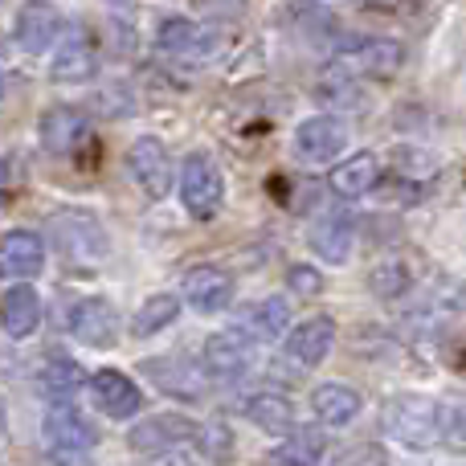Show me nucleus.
<instances>
[{"instance_id":"14","label":"nucleus","mask_w":466,"mask_h":466,"mask_svg":"<svg viewBox=\"0 0 466 466\" xmlns=\"http://www.w3.org/2000/svg\"><path fill=\"white\" fill-rule=\"evenodd\" d=\"M331 344H336V323H331L328 315H315V319L299 323L282 348H287V356L299 364V369H315V364L328 360Z\"/></svg>"},{"instance_id":"9","label":"nucleus","mask_w":466,"mask_h":466,"mask_svg":"<svg viewBox=\"0 0 466 466\" xmlns=\"http://www.w3.org/2000/svg\"><path fill=\"white\" fill-rule=\"evenodd\" d=\"M98 70V49L86 29H70L57 46L54 62H49V78L54 82H86Z\"/></svg>"},{"instance_id":"24","label":"nucleus","mask_w":466,"mask_h":466,"mask_svg":"<svg viewBox=\"0 0 466 466\" xmlns=\"http://www.w3.org/2000/svg\"><path fill=\"white\" fill-rule=\"evenodd\" d=\"M356 62H360V70L372 74V78H393L405 62V49L397 46L393 37H377V41H364V49L356 54Z\"/></svg>"},{"instance_id":"22","label":"nucleus","mask_w":466,"mask_h":466,"mask_svg":"<svg viewBox=\"0 0 466 466\" xmlns=\"http://www.w3.org/2000/svg\"><path fill=\"white\" fill-rule=\"evenodd\" d=\"M246 418L266 434H290L295 430V405L282 393H254L246 401Z\"/></svg>"},{"instance_id":"32","label":"nucleus","mask_w":466,"mask_h":466,"mask_svg":"<svg viewBox=\"0 0 466 466\" xmlns=\"http://www.w3.org/2000/svg\"><path fill=\"white\" fill-rule=\"evenodd\" d=\"M160 466H193V462H185V459H164Z\"/></svg>"},{"instance_id":"23","label":"nucleus","mask_w":466,"mask_h":466,"mask_svg":"<svg viewBox=\"0 0 466 466\" xmlns=\"http://www.w3.org/2000/svg\"><path fill=\"white\" fill-rule=\"evenodd\" d=\"M377 177H380V164H377V156L360 152V156H352V160H344L336 172H331V188H336L339 197H364V193H372V185H377Z\"/></svg>"},{"instance_id":"16","label":"nucleus","mask_w":466,"mask_h":466,"mask_svg":"<svg viewBox=\"0 0 466 466\" xmlns=\"http://www.w3.org/2000/svg\"><path fill=\"white\" fill-rule=\"evenodd\" d=\"M70 331L90 348H111L119 323H115V311L106 299H78L70 307Z\"/></svg>"},{"instance_id":"31","label":"nucleus","mask_w":466,"mask_h":466,"mask_svg":"<svg viewBox=\"0 0 466 466\" xmlns=\"http://www.w3.org/2000/svg\"><path fill=\"white\" fill-rule=\"evenodd\" d=\"M201 8H213V16H226V21H233V16L246 13V0H197Z\"/></svg>"},{"instance_id":"34","label":"nucleus","mask_w":466,"mask_h":466,"mask_svg":"<svg viewBox=\"0 0 466 466\" xmlns=\"http://www.w3.org/2000/svg\"><path fill=\"white\" fill-rule=\"evenodd\" d=\"M0 177H5V160H0Z\"/></svg>"},{"instance_id":"12","label":"nucleus","mask_w":466,"mask_h":466,"mask_svg":"<svg viewBox=\"0 0 466 466\" xmlns=\"http://www.w3.org/2000/svg\"><path fill=\"white\" fill-rule=\"evenodd\" d=\"M90 393H95L98 410H103L106 418H115V421L136 418L139 405H144V393L136 389V380L123 377V372H115V369L95 372V380H90Z\"/></svg>"},{"instance_id":"26","label":"nucleus","mask_w":466,"mask_h":466,"mask_svg":"<svg viewBox=\"0 0 466 466\" xmlns=\"http://www.w3.org/2000/svg\"><path fill=\"white\" fill-rule=\"evenodd\" d=\"M177 315H180V299H172V295H152V299H147V303L136 311V319H131V331H136L139 339H144V336H156V331L168 328Z\"/></svg>"},{"instance_id":"19","label":"nucleus","mask_w":466,"mask_h":466,"mask_svg":"<svg viewBox=\"0 0 466 466\" xmlns=\"http://www.w3.org/2000/svg\"><path fill=\"white\" fill-rule=\"evenodd\" d=\"M311 410H315V418H319L323 426L344 430V426H352V421L360 418V393L348 389V385H319L311 393Z\"/></svg>"},{"instance_id":"8","label":"nucleus","mask_w":466,"mask_h":466,"mask_svg":"<svg viewBox=\"0 0 466 466\" xmlns=\"http://www.w3.org/2000/svg\"><path fill=\"white\" fill-rule=\"evenodd\" d=\"M144 372L156 380V389H164L168 397H180V401L205 397V369H197L188 356H156V360L144 364Z\"/></svg>"},{"instance_id":"27","label":"nucleus","mask_w":466,"mask_h":466,"mask_svg":"<svg viewBox=\"0 0 466 466\" xmlns=\"http://www.w3.org/2000/svg\"><path fill=\"white\" fill-rule=\"evenodd\" d=\"M290 323V307L282 303L279 295L274 299H262V303L254 307V328H258V336H266V339H274L282 328Z\"/></svg>"},{"instance_id":"1","label":"nucleus","mask_w":466,"mask_h":466,"mask_svg":"<svg viewBox=\"0 0 466 466\" xmlns=\"http://www.w3.org/2000/svg\"><path fill=\"white\" fill-rule=\"evenodd\" d=\"M385 430L405 451H430L442 438V410H438V401H430L421 393L393 397L385 413Z\"/></svg>"},{"instance_id":"18","label":"nucleus","mask_w":466,"mask_h":466,"mask_svg":"<svg viewBox=\"0 0 466 466\" xmlns=\"http://www.w3.org/2000/svg\"><path fill=\"white\" fill-rule=\"evenodd\" d=\"M54 238L70 258H103L106 254L103 229H98L90 218H78V213H74V218L62 213V218L54 221Z\"/></svg>"},{"instance_id":"15","label":"nucleus","mask_w":466,"mask_h":466,"mask_svg":"<svg viewBox=\"0 0 466 466\" xmlns=\"http://www.w3.org/2000/svg\"><path fill=\"white\" fill-rule=\"evenodd\" d=\"M57 25H62V13H57L49 0H25L21 13H16V46L25 54H41L49 49V41L57 37Z\"/></svg>"},{"instance_id":"20","label":"nucleus","mask_w":466,"mask_h":466,"mask_svg":"<svg viewBox=\"0 0 466 466\" xmlns=\"http://www.w3.org/2000/svg\"><path fill=\"white\" fill-rule=\"evenodd\" d=\"M249 369V348L238 336H213L205 339V372L218 380H238Z\"/></svg>"},{"instance_id":"33","label":"nucleus","mask_w":466,"mask_h":466,"mask_svg":"<svg viewBox=\"0 0 466 466\" xmlns=\"http://www.w3.org/2000/svg\"><path fill=\"white\" fill-rule=\"evenodd\" d=\"M0 434H5V401H0Z\"/></svg>"},{"instance_id":"3","label":"nucleus","mask_w":466,"mask_h":466,"mask_svg":"<svg viewBox=\"0 0 466 466\" xmlns=\"http://www.w3.org/2000/svg\"><path fill=\"white\" fill-rule=\"evenodd\" d=\"M221 37L209 29V25H197V21H185V16H168L160 25V49L177 62H188V66H205L213 54H218Z\"/></svg>"},{"instance_id":"5","label":"nucleus","mask_w":466,"mask_h":466,"mask_svg":"<svg viewBox=\"0 0 466 466\" xmlns=\"http://www.w3.org/2000/svg\"><path fill=\"white\" fill-rule=\"evenodd\" d=\"M41 434H46V446L54 454H82L98 442V430L74 405H54L41 421Z\"/></svg>"},{"instance_id":"6","label":"nucleus","mask_w":466,"mask_h":466,"mask_svg":"<svg viewBox=\"0 0 466 466\" xmlns=\"http://www.w3.org/2000/svg\"><path fill=\"white\" fill-rule=\"evenodd\" d=\"M193 438H197V426L188 418H180V413H160V418L139 421L127 442H131V451H139V454H168V451H177L180 442H193Z\"/></svg>"},{"instance_id":"13","label":"nucleus","mask_w":466,"mask_h":466,"mask_svg":"<svg viewBox=\"0 0 466 466\" xmlns=\"http://www.w3.org/2000/svg\"><path fill=\"white\" fill-rule=\"evenodd\" d=\"M41 266H46V241L37 238V233L29 229H13L0 238V270H5V279H37Z\"/></svg>"},{"instance_id":"7","label":"nucleus","mask_w":466,"mask_h":466,"mask_svg":"<svg viewBox=\"0 0 466 466\" xmlns=\"http://www.w3.org/2000/svg\"><path fill=\"white\" fill-rule=\"evenodd\" d=\"M295 147H299V156H303V160L328 164V160H336V156L348 147V127L336 119V115H315V119L299 123Z\"/></svg>"},{"instance_id":"30","label":"nucleus","mask_w":466,"mask_h":466,"mask_svg":"<svg viewBox=\"0 0 466 466\" xmlns=\"http://www.w3.org/2000/svg\"><path fill=\"white\" fill-rule=\"evenodd\" d=\"M290 290H295V295H319L323 290V279H319V270H311V266H295V270H290Z\"/></svg>"},{"instance_id":"11","label":"nucleus","mask_w":466,"mask_h":466,"mask_svg":"<svg viewBox=\"0 0 466 466\" xmlns=\"http://www.w3.org/2000/svg\"><path fill=\"white\" fill-rule=\"evenodd\" d=\"M37 131H41L46 152L70 156V152H78V147L90 139V119L82 111H74V106H54V111L41 115Z\"/></svg>"},{"instance_id":"2","label":"nucleus","mask_w":466,"mask_h":466,"mask_svg":"<svg viewBox=\"0 0 466 466\" xmlns=\"http://www.w3.org/2000/svg\"><path fill=\"white\" fill-rule=\"evenodd\" d=\"M180 201L193 213L197 221L218 218L221 201H226V180H221L218 164L205 152H193L185 164H180Z\"/></svg>"},{"instance_id":"17","label":"nucleus","mask_w":466,"mask_h":466,"mask_svg":"<svg viewBox=\"0 0 466 466\" xmlns=\"http://www.w3.org/2000/svg\"><path fill=\"white\" fill-rule=\"evenodd\" d=\"M41 323V299L29 282H16L5 299H0V328L8 331L13 339H25L33 336Z\"/></svg>"},{"instance_id":"10","label":"nucleus","mask_w":466,"mask_h":466,"mask_svg":"<svg viewBox=\"0 0 466 466\" xmlns=\"http://www.w3.org/2000/svg\"><path fill=\"white\" fill-rule=\"evenodd\" d=\"M185 303L193 311H226L233 303V274L221 270V266H197V270L185 274Z\"/></svg>"},{"instance_id":"28","label":"nucleus","mask_w":466,"mask_h":466,"mask_svg":"<svg viewBox=\"0 0 466 466\" xmlns=\"http://www.w3.org/2000/svg\"><path fill=\"white\" fill-rule=\"evenodd\" d=\"M78 380H82L78 364L66 360V356H57V360L46 364V389H49L54 397H62V393H70V389H78Z\"/></svg>"},{"instance_id":"4","label":"nucleus","mask_w":466,"mask_h":466,"mask_svg":"<svg viewBox=\"0 0 466 466\" xmlns=\"http://www.w3.org/2000/svg\"><path fill=\"white\" fill-rule=\"evenodd\" d=\"M127 168H131V177L139 180V188H144L147 197H168V188H172V156H168V147L160 144V139H152V136H144V139H136L131 144V152H127Z\"/></svg>"},{"instance_id":"35","label":"nucleus","mask_w":466,"mask_h":466,"mask_svg":"<svg viewBox=\"0 0 466 466\" xmlns=\"http://www.w3.org/2000/svg\"><path fill=\"white\" fill-rule=\"evenodd\" d=\"M115 5H127V0H115Z\"/></svg>"},{"instance_id":"29","label":"nucleus","mask_w":466,"mask_h":466,"mask_svg":"<svg viewBox=\"0 0 466 466\" xmlns=\"http://www.w3.org/2000/svg\"><path fill=\"white\" fill-rule=\"evenodd\" d=\"M442 438L451 446H459V451H466V410H442Z\"/></svg>"},{"instance_id":"21","label":"nucleus","mask_w":466,"mask_h":466,"mask_svg":"<svg viewBox=\"0 0 466 466\" xmlns=\"http://www.w3.org/2000/svg\"><path fill=\"white\" fill-rule=\"evenodd\" d=\"M311 246L323 262L339 266L352 254V218H348V213H328V218H319L311 229Z\"/></svg>"},{"instance_id":"25","label":"nucleus","mask_w":466,"mask_h":466,"mask_svg":"<svg viewBox=\"0 0 466 466\" xmlns=\"http://www.w3.org/2000/svg\"><path fill=\"white\" fill-rule=\"evenodd\" d=\"M319 459H323V434H315V430H295L274 451V462L279 466H315Z\"/></svg>"}]
</instances>
